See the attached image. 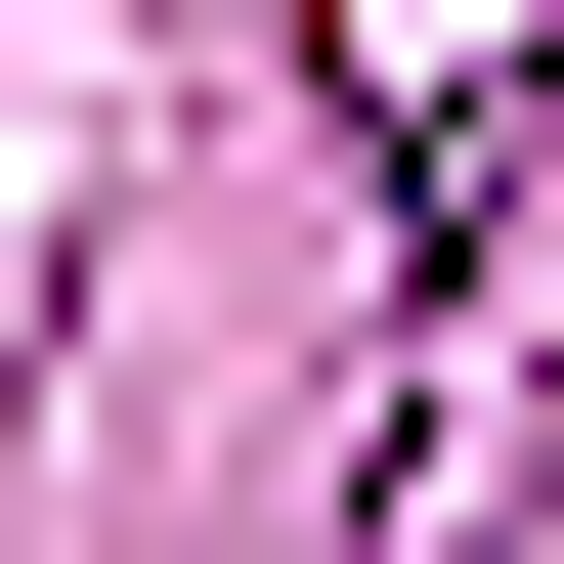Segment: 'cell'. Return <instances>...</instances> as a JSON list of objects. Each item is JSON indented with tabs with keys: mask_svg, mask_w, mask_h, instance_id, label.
I'll list each match as a JSON object with an SVG mask.
<instances>
[{
	"mask_svg": "<svg viewBox=\"0 0 564 564\" xmlns=\"http://www.w3.org/2000/svg\"><path fill=\"white\" fill-rule=\"evenodd\" d=\"M521 44H564V0H348V131L478 217V174H521Z\"/></svg>",
	"mask_w": 564,
	"mask_h": 564,
	"instance_id": "1",
	"label": "cell"
}]
</instances>
